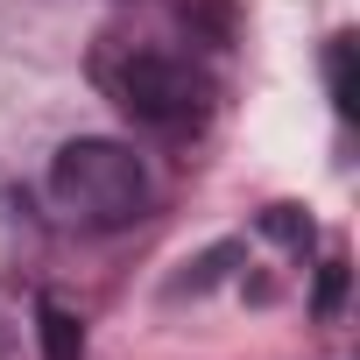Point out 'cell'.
Segmentation results:
<instances>
[{"mask_svg": "<svg viewBox=\"0 0 360 360\" xmlns=\"http://www.w3.org/2000/svg\"><path fill=\"white\" fill-rule=\"evenodd\" d=\"M50 198H57L64 219H78L92 233H120L148 212V169L127 141L78 134L50 155Z\"/></svg>", "mask_w": 360, "mask_h": 360, "instance_id": "cell-1", "label": "cell"}, {"mask_svg": "<svg viewBox=\"0 0 360 360\" xmlns=\"http://www.w3.org/2000/svg\"><path fill=\"white\" fill-rule=\"evenodd\" d=\"M92 78L106 85V99L134 120V127H155V134H184L205 120V78L169 57V50H99L92 57Z\"/></svg>", "mask_w": 360, "mask_h": 360, "instance_id": "cell-2", "label": "cell"}, {"mask_svg": "<svg viewBox=\"0 0 360 360\" xmlns=\"http://www.w3.org/2000/svg\"><path fill=\"white\" fill-rule=\"evenodd\" d=\"M36 332H43V360H85V325L64 304H43L36 311Z\"/></svg>", "mask_w": 360, "mask_h": 360, "instance_id": "cell-3", "label": "cell"}, {"mask_svg": "<svg viewBox=\"0 0 360 360\" xmlns=\"http://www.w3.org/2000/svg\"><path fill=\"white\" fill-rule=\"evenodd\" d=\"M325 85H332V106H339V120H353V113H360V78H353V36H332V50H325Z\"/></svg>", "mask_w": 360, "mask_h": 360, "instance_id": "cell-4", "label": "cell"}, {"mask_svg": "<svg viewBox=\"0 0 360 360\" xmlns=\"http://www.w3.org/2000/svg\"><path fill=\"white\" fill-rule=\"evenodd\" d=\"M262 233H269V240H283L290 255H304V248H311V219H304L297 205H269V212H262Z\"/></svg>", "mask_w": 360, "mask_h": 360, "instance_id": "cell-5", "label": "cell"}, {"mask_svg": "<svg viewBox=\"0 0 360 360\" xmlns=\"http://www.w3.org/2000/svg\"><path fill=\"white\" fill-rule=\"evenodd\" d=\"M339 290H346V262H325V276H318V318L339 311Z\"/></svg>", "mask_w": 360, "mask_h": 360, "instance_id": "cell-6", "label": "cell"}]
</instances>
